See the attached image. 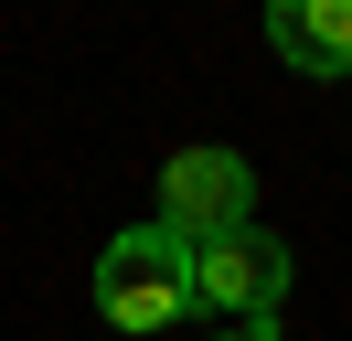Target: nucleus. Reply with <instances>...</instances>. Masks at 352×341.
<instances>
[{
  "instance_id": "f257e3e1",
  "label": "nucleus",
  "mask_w": 352,
  "mask_h": 341,
  "mask_svg": "<svg viewBox=\"0 0 352 341\" xmlns=\"http://www.w3.org/2000/svg\"><path fill=\"white\" fill-rule=\"evenodd\" d=\"M96 320H107V331H139V341L182 331V320H192V245H182L171 224L107 234V256H96Z\"/></svg>"
},
{
  "instance_id": "f03ea898",
  "label": "nucleus",
  "mask_w": 352,
  "mask_h": 341,
  "mask_svg": "<svg viewBox=\"0 0 352 341\" xmlns=\"http://www.w3.org/2000/svg\"><path fill=\"white\" fill-rule=\"evenodd\" d=\"M150 224H171L182 245H203V234H235V224H256V160L245 149H171L160 160V213Z\"/></svg>"
},
{
  "instance_id": "7ed1b4c3",
  "label": "nucleus",
  "mask_w": 352,
  "mask_h": 341,
  "mask_svg": "<svg viewBox=\"0 0 352 341\" xmlns=\"http://www.w3.org/2000/svg\"><path fill=\"white\" fill-rule=\"evenodd\" d=\"M288 277H299V256H288L267 224L203 234V245H192V309H224V320H278Z\"/></svg>"
},
{
  "instance_id": "20e7f679",
  "label": "nucleus",
  "mask_w": 352,
  "mask_h": 341,
  "mask_svg": "<svg viewBox=\"0 0 352 341\" xmlns=\"http://www.w3.org/2000/svg\"><path fill=\"white\" fill-rule=\"evenodd\" d=\"M267 54L299 64V75H352V0H278L267 11Z\"/></svg>"
},
{
  "instance_id": "39448f33",
  "label": "nucleus",
  "mask_w": 352,
  "mask_h": 341,
  "mask_svg": "<svg viewBox=\"0 0 352 341\" xmlns=\"http://www.w3.org/2000/svg\"><path fill=\"white\" fill-rule=\"evenodd\" d=\"M224 341H278V320H235V331H224Z\"/></svg>"
}]
</instances>
